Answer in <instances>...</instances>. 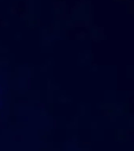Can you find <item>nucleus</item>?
Masks as SVG:
<instances>
[]
</instances>
